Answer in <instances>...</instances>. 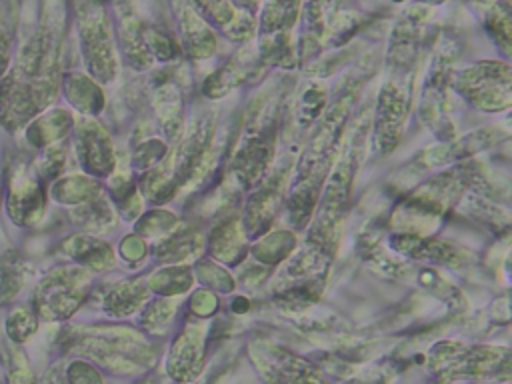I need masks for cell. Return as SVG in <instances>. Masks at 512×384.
<instances>
[{
  "mask_svg": "<svg viewBox=\"0 0 512 384\" xmlns=\"http://www.w3.org/2000/svg\"><path fill=\"white\" fill-rule=\"evenodd\" d=\"M38 332V316L28 306H14L6 316V336L14 344L28 342Z\"/></svg>",
  "mask_w": 512,
  "mask_h": 384,
  "instance_id": "4fadbf2b",
  "label": "cell"
},
{
  "mask_svg": "<svg viewBox=\"0 0 512 384\" xmlns=\"http://www.w3.org/2000/svg\"><path fill=\"white\" fill-rule=\"evenodd\" d=\"M136 282H122V284H116L104 298V310L110 314V316H128L132 314L140 304V298H142V292L136 290Z\"/></svg>",
  "mask_w": 512,
  "mask_h": 384,
  "instance_id": "5bb4252c",
  "label": "cell"
},
{
  "mask_svg": "<svg viewBox=\"0 0 512 384\" xmlns=\"http://www.w3.org/2000/svg\"><path fill=\"white\" fill-rule=\"evenodd\" d=\"M16 20L18 16H16L14 0H0V78L6 74L12 60Z\"/></svg>",
  "mask_w": 512,
  "mask_h": 384,
  "instance_id": "7c38bea8",
  "label": "cell"
},
{
  "mask_svg": "<svg viewBox=\"0 0 512 384\" xmlns=\"http://www.w3.org/2000/svg\"><path fill=\"white\" fill-rule=\"evenodd\" d=\"M62 30L64 10L48 6L38 28L0 78V124L6 130L22 128L54 100L60 82Z\"/></svg>",
  "mask_w": 512,
  "mask_h": 384,
  "instance_id": "6da1fadb",
  "label": "cell"
},
{
  "mask_svg": "<svg viewBox=\"0 0 512 384\" xmlns=\"http://www.w3.org/2000/svg\"><path fill=\"white\" fill-rule=\"evenodd\" d=\"M142 384H144V382H142Z\"/></svg>",
  "mask_w": 512,
  "mask_h": 384,
  "instance_id": "44dd1931",
  "label": "cell"
},
{
  "mask_svg": "<svg viewBox=\"0 0 512 384\" xmlns=\"http://www.w3.org/2000/svg\"><path fill=\"white\" fill-rule=\"evenodd\" d=\"M78 156L90 174L104 176L114 164L108 140L98 126H84L78 132Z\"/></svg>",
  "mask_w": 512,
  "mask_h": 384,
  "instance_id": "ba28073f",
  "label": "cell"
},
{
  "mask_svg": "<svg viewBox=\"0 0 512 384\" xmlns=\"http://www.w3.org/2000/svg\"><path fill=\"white\" fill-rule=\"evenodd\" d=\"M136 336L126 330H88L84 334L70 336L72 348L80 350L110 370L130 372L134 370L140 356L148 354L144 346H136Z\"/></svg>",
  "mask_w": 512,
  "mask_h": 384,
  "instance_id": "277c9868",
  "label": "cell"
},
{
  "mask_svg": "<svg viewBox=\"0 0 512 384\" xmlns=\"http://www.w3.org/2000/svg\"><path fill=\"white\" fill-rule=\"evenodd\" d=\"M66 380H68V384H102L98 370L84 360L70 362V366L66 370Z\"/></svg>",
  "mask_w": 512,
  "mask_h": 384,
  "instance_id": "e0dca14e",
  "label": "cell"
},
{
  "mask_svg": "<svg viewBox=\"0 0 512 384\" xmlns=\"http://www.w3.org/2000/svg\"><path fill=\"white\" fill-rule=\"evenodd\" d=\"M250 358L264 384H324L316 366L274 344H252Z\"/></svg>",
  "mask_w": 512,
  "mask_h": 384,
  "instance_id": "5b68a950",
  "label": "cell"
},
{
  "mask_svg": "<svg viewBox=\"0 0 512 384\" xmlns=\"http://www.w3.org/2000/svg\"><path fill=\"white\" fill-rule=\"evenodd\" d=\"M68 126H70V116L64 110H54L52 114L42 116L36 124H32L26 136L34 146H48L60 136H64Z\"/></svg>",
  "mask_w": 512,
  "mask_h": 384,
  "instance_id": "8fae6325",
  "label": "cell"
},
{
  "mask_svg": "<svg viewBox=\"0 0 512 384\" xmlns=\"http://www.w3.org/2000/svg\"><path fill=\"white\" fill-rule=\"evenodd\" d=\"M78 38L86 68L100 82H110L116 72V58L108 18L100 4L90 2L78 12Z\"/></svg>",
  "mask_w": 512,
  "mask_h": 384,
  "instance_id": "3957f363",
  "label": "cell"
},
{
  "mask_svg": "<svg viewBox=\"0 0 512 384\" xmlns=\"http://www.w3.org/2000/svg\"><path fill=\"white\" fill-rule=\"evenodd\" d=\"M480 2V0H478ZM484 2H492V0H484Z\"/></svg>",
  "mask_w": 512,
  "mask_h": 384,
  "instance_id": "ffe728a7",
  "label": "cell"
},
{
  "mask_svg": "<svg viewBox=\"0 0 512 384\" xmlns=\"http://www.w3.org/2000/svg\"><path fill=\"white\" fill-rule=\"evenodd\" d=\"M68 252L82 264L90 268H104L110 262V248L94 238H74L68 246Z\"/></svg>",
  "mask_w": 512,
  "mask_h": 384,
  "instance_id": "9a60e30c",
  "label": "cell"
},
{
  "mask_svg": "<svg viewBox=\"0 0 512 384\" xmlns=\"http://www.w3.org/2000/svg\"><path fill=\"white\" fill-rule=\"evenodd\" d=\"M426 2H442V0H426Z\"/></svg>",
  "mask_w": 512,
  "mask_h": 384,
  "instance_id": "d6986e66",
  "label": "cell"
},
{
  "mask_svg": "<svg viewBox=\"0 0 512 384\" xmlns=\"http://www.w3.org/2000/svg\"><path fill=\"white\" fill-rule=\"evenodd\" d=\"M88 276L76 268H58L44 276L34 292V312L38 318L56 322L70 318L86 296Z\"/></svg>",
  "mask_w": 512,
  "mask_h": 384,
  "instance_id": "7a4b0ae2",
  "label": "cell"
},
{
  "mask_svg": "<svg viewBox=\"0 0 512 384\" xmlns=\"http://www.w3.org/2000/svg\"><path fill=\"white\" fill-rule=\"evenodd\" d=\"M6 206L10 220L18 226H34L44 212V190L36 174L16 164L8 176Z\"/></svg>",
  "mask_w": 512,
  "mask_h": 384,
  "instance_id": "8992f818",
  "label": "cell"
},
{
  "mask_svg": "<svg viewBox=\"0 0 512 384\" xmlns=\"http://www.w3.org/2000/svg\"><path fill=\"white\" fill-rule=\"evenodd\" d=\"M64 90L68 94V100L80 108V110H90V112H96L102 104V94L98 90V86L88 78V76H82V74H68L66 80H64Z\"/></svg>",
  "mask_w": 512,
  "mask_h": 384,
  "instance_id": "30bf717a",
  "label": "cell"
},
{
  "mask_svg": "<svg viewBox=\"0 0 512 384\" xmlns=\"http://www.w3.org/2000/svg\"><path fill=\"white\" fill-rule=\"evenodd\" d=\"M204 348H206V330L202 324L194 322L184 326V330L172 342L166 368L172 380L190 382L194 380L204 366Z\"/></svg>",
  "mask_w": 512,
  "mask_h": 384,
  "instance_id": "52a82bcc",
  "label": "cell"
},
{
  "mask_svg": "<svg viewBox=\"0 0 512 384\" xmlns=\"http://www.w3.org/2000/svg\"><path fill=\"white\" fill-rule=\"evenodd\" d=\"M4 302H10V300H8L6 290H4V286H2V280H0V304H4Z\"/></svg>",
  "mask_w": 512,
  "mask_h": 384,
  "instance_id": "ac0fdd59",
  "label": "cell"
},
{
  "mask_svg": "<svg viewBox=\"0 0 512 384\" xmlns=\"http://www.w3.org/2000/svg\"><path fill=\"white\" fill-rule=\"evenodd\" d=\"M300 0H266L262 12V36H282L298 16Z\"/></svg>",
  "mask_w": 512,
  "mask_h": 384,
  "instance_id": "9c48e42d",
  "label": "cell"
},
{
  "mask_svg": "<svg viewBox=\"0 0 512 384\" xmlns=\"http://www.w3.org/2000/svg\"><path fill=\"white\" fill-rule=\"evenodd\" d=\"M510 8H508V2H498L492 12L488 14V30L494 34L496 42L502 46V50L506 52L508 50V38H510Z\"/></svg>",
  "mask_w": 512,
  "mask_h": 384,
  "instance_id": "2e32d148",
  "label": "cell"
}]
</instances>
